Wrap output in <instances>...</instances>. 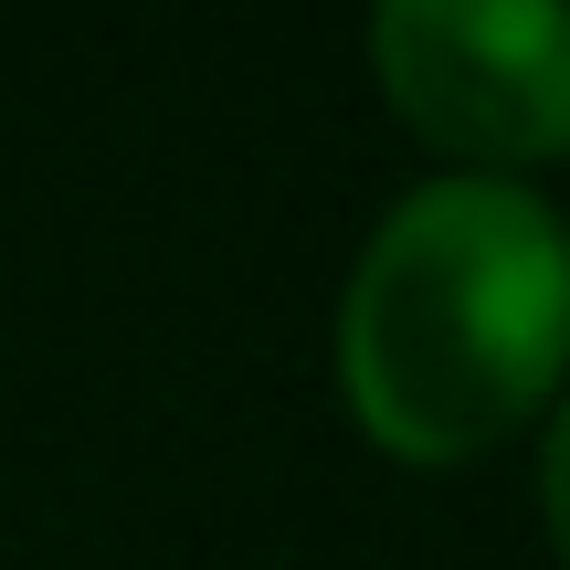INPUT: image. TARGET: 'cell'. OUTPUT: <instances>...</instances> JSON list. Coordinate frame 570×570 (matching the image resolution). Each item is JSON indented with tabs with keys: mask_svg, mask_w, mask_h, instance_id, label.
<instances>
[{
	"mask_svg": "<svg viewBox=\"0 0 570 570\" xmlns=\"http://www.w3.org/2000/svg\"><path fill=\"white\" fill-rule=\"evenodd\" d=\"M570 370V223L529 180H423L338 296V391L402 465L508 444Z\"/></svg>",
	"mask_w": 570,
	"mask_h": 570,
	"instance_id": "1",
	"label": "cell"
},
{
	"mask_svg": "<svg viewBox=\"0 0 570 570\" xmlns=\"http://www.w3.org/2000/svg\"><path fill=\"white\" fill-rule=\"evenodd\" d=\"M370 75L444 159L508 180L570 148V11L560 0H391Z\"/></svg>",
	"mask_w": 570,
	"mask_h": 570,
	"instance_id": "2",
	"label": "cell"
},
{
	"mask_svg": "<svg viewBox=\"0 0 570 570\" xmlns=\"http://www.w3.org/2000/svg\"><path fill=\"white\" fill-rule=\"evenodd\" d=\"M539 508H550V539L570 560V402L550 412V454H539Z\"/></svg>",
	"mask_w": 570,
	"mask_h": 570,
	"instance_id": "3",
	"label": "cell"
}]
</instances>
